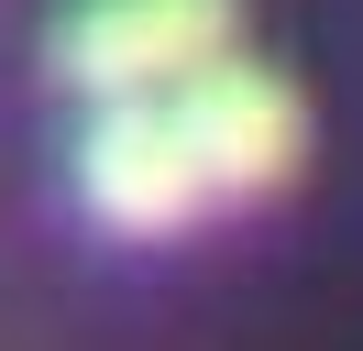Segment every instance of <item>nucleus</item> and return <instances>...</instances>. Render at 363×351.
Returning <instances> with one entry per match:
<instances>
[{"mask_svg":"<svg viewBox=\"0 0 363 351\" xmlns=\"http://www.w3.org/2000/svg\"><path fill=\"white\" fill-rule=\"evenodd\" d=\"M231 44H242V0H77L45 55L77 99H165Z\"/></svg>","mask_w":363,"mask_h":351,"instance_id":"1","label":"nucleus"},{"mask_svg":"<svg viewBox=\"0 0 363 351\" xmlns=\"http://www.w3.org/2000/svg\"><path fill=\"white\" fill-rule=\"evenodd\" d=\"M77 197H89V219L121 231V241H165L199 209H220L165 99H99L89 143H77Z\"/></svg>","mask_w":363,"mask_h":351,"instance_id":"2","label":"nucleus"},{"mask_svg":"<svg viewBox=\"0 0 363 351\" xmlns=\"http://www.w3.org/2000/svg\"><path fill=\"white\" fill-rule=\"evenodd\" d=\"M165 110H177V132H187V154H199L209 197H264V187H286L297 154H308L297 88L275 77V66H242V55L199 66L187 88H165Z\"/></svg>","mask_w":363,"mask_h":351,"instance_id":"3","label":"nucleus"}]
</instances>
